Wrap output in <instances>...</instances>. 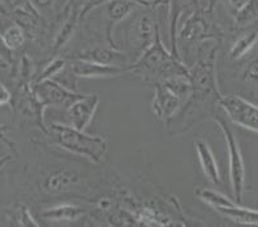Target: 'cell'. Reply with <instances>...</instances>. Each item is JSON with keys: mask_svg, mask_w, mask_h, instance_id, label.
Masks as SVG:
<instances>
[{"mask_svg": "<svg viewBox=\"0 0 258 227\" xmlns=\"http://www.w3.org/2000/svg\"><path fill=\"white\" fill-rule=\"evenodd\" d=\"M4 41L11 49H17L25 41V35L18 26H13L4 35Z\"/></svg>", "mask_w": 258, "mask_h": 227, "instance_id": "cb8c5ba5", "label": "cell"}, {"mask_svg": "<svg viewBox=\"0 0 258 227\" xmlns=\"http://www.w3.org/2000/svg\"><path fill=\"white\" fill-rule=\"evenodd\" d=\"M66 64H67V62H66L64 59H62V58H55V59L50 60L49 64L46 65L45 68L43 69V72H41V74H40L37 83L44 81V80L53 79L55 74H58L59 72H62L63 69H64Z\"/></svg>", "mask_w": 258, "mask_h": 227, "instance_id": "603a6c76", "label": "cell"}, {"mask_svg": "<svg viewBox=\"0 0 258 227\" xmlns=\"http://www.w3.org/2000/svg\"><path fill=\"white\" fill-rule=\"evenodd\" d=\"M216 212L221 213L226 218L233 219L236 223L243 224H258V210L250 208L241 207L240 204L231 205V207L217 208Z\"/></svg>", "mask_w": 258, "mask_h": 227, "instance_id": "ac0fdd59", "label": "cell"}, {"mask_svg": "<svg viewBox=\"0 0 258 227\" xmlns=\"http://www.w3.org/2000/svg\"><path fill=\"white\" fill-rule=\"evenodd\" d=\"M258 21V0H247L244 6L234 13L236 27H248Z\"/></svg>", "mask_w": 258, "mask_h": 227, "instance_id": "ffe728a7", "label": "cell"}, {"mask_svg": "<svg viewBox=\"0 0 258 227\" xmlns=\"http://www.w3.org/2000/svg\"><path fill=\"white\" fill-rule=\"evenodd\" d=\"M248 27V32L238 37L230 49V58L233 60L241 59L258 45V21Z\"/></svg>", "mask_w": 258, "mask_h": 227, "instance_id": "e0dca14e", "label": "cell"}, {"mask_svg": "<svg viewBox=\"0 0 258 227\" xmlns=\"http://www.w3.org/2000/svg\"><path fill=\"white\" fill-rule=\"evenodd\" d=\"M84 94L76 93L67 88L62 83L54 81L53 79L44 80L35 86V97L44 113L48 107H64L67 108L71 103L83 97Z\"/></svg>", "mask_w": 258, "mask_h": 227, "instance_id": "ba28073f", "label": "cell"}, {"mask_svg": "<svg viewBox=\"0 0 258 227\" xmlns=\"http://www.w3.org/2000/svg\"><path fill=\"white\" fill-rule=\"evenodd\" d=\"M197 196L201 199L202 202L206 203V204L210 205L213 209H217V208H225V207H231V205L239 204L235 200L230 199L229 196L224 195L222 193L217 190H213V189L208 188H198L196 191Z\"/></svg>", "mask_w": 258, "mask_h": 227, "instance_id": "d6986e66", "label": "cell"}, {"mask_svg": "<svg viewBox=\"0 0 258 227\" xmlns=\"http://www.w3.org/2000/svg\"><path fill=\"white\" fill-rule=\"evenodd\" d=\"M86 210L76 204H59L41 212V217L50 222H74L85 216Z\"/></svg>", "mask_w": 258, "mask_h": 227, "instance_id": "2e32d148", "label": "cell"}, {"mask_svg": "<svg viewBox=\"0 0 258 227\" xmlns=\"http://www.w3.org/2000/svg\"><path fill=\"white\" fill-rule=\"evenodd\" d=\"M186 11L189 13L177 26V48L181 43L194 45L206 41H219L221 39L222 31L213 21V0H197Z\"/></svg>", "mask_w": 258, "mask_h": 227, "instance_id": "3957f363", "label": "cell"}, {"mask_svg": "<svg viewBox=\"0 0 258 227\" xmlns=\"http://www.w3.org/2000/svg\"><path fill=\"white\" fill-rule=\"evenodd\" d=\"M79 175L71 170H58L44 179L41 188L46 194H60L79 184Z\"/></svg>", "mask_w": 258, "mask_h": 227, "instance_id": "5bb4252c", "label": "cell"}, {"mask_svg": "<svg viewBox=\"0 0 258 227\" xmlns=\"http://www.w3.org/2000/svg\"><path fill=\"white\" fill-rule=\"evenodd\" d=\"M74 59L90 60V62L100 63V64L119 65V67H128V55L118 48L111 45H98L83 50L74 57Z\"/></svg>", "mask_w": 258, "mask_h": 227, "instance_id": "7c38bea8", "label": "cell"}, {"mask_svg": "<svg viewBox=\"0 0 258 227\" xmlns=\"http://www.w3.org/2000/svg\"><path fill=\"white\" fill-rule=\"evenodd\" d=\"M241 79L244 80V83L250 84L255 89H258V53H255L244 63L243 69H241Z\"/></svg>", "mask_w": 258, "mask_h": 227, "instance_id": "7402d4cb", "label": "cell"}, {"mask_svg": "<svg viewBox=\"0 0 258 227\" xmlns=\"http://www.w3.org/2000/svg\"><path fill=\"white\" fill-rule=\"evenodd\" d=\"M128 72V67L100 64L90 60L72 59L71 73L80 79H108Z\"/></svg>", "mask_w": 258, "mask_h": 227, "instance_id": "8fae6325", "label": "cell"}, {"mask_svg": "<svg viewBox=\"0 0 258 227\" xmlns=\"http://www.w3.org/2000/svg\"><path fill=\"white\" fill-rule=\"evenodd\" d=\"M194 145H196L197 156H198L201 168L205 173V176L212 184L219 185L221 181V175H220L219 165H217V161H216V157L211 149L210 144L206 140L199 139L194 142Z\"/></svg>", "mask_w": 258, "mask_h": 227, "instance_id": "4fadbf2b", "label": "cell"}, {"mask_svg": "<svg viewBox=\"0 0 258 227\" xmlns=\"http://www.w3.org/2000/svg\"><path fill=\"white\" fill-rule=\"evenodd\" d=\"M219 107L230 121L243 128L258 133V105L240 95H221Z\"/></svg>", "mask_w": 258, "mask_h": 227, "instance_id": "52a82bcc", "label": "cell"}, {"mask_svg": "<svg viewBox=\"0 0 258 227\" xmlns=\"http://www.w3.org/2000/svg\"><path fill=\"white\" fill-rule=\"evenodd\" d=\"M49 132L60 148L94 163L102 162L108 152V142L102 136L89 135L67 123H51Z\"/></svg>", "mask_w": 258, "mask_h": 227, "instance_id": "277c9868", "label": "cell"}, {"mask_svg": "<svg viewBox=\"0 0 258 227\" xmlns=\"http://www.w3.org/2000/svg\"><path fill=\"white\" fill-rule=\"evenodd\" d=\"M197 0H168L170 9H168V23H170V41H171V53L176 57L180 58L177 41H176V34H177V26L181 18V15L187 8L193 6ZM181 59V58H180Z\"/></svg>", "mask_w": 258, "mask_h": 227, "instance_id": "9a60e30c", "label": "cell"}, {"mask_svg": "<svg viewBox=\"0 0 258 227\" xmlns=\"http://www.w3.org/2000/svg\"><path fill=\"white\" fill-rule=\"evenodd\" d=\"M128 72L142 76L148 83H162L176 74H187L189 68L180 58L163 45L161 31H157L154 41L128 65Z\"/></svg>", "mask_w": 258, "mask_h": 227, "instance_id": "7a4b0ae2", "label": "cell"}, {"mask_svg": "<svg viewBox=\"0 0 258 227\" xmlns=\"http://www.w3.org/2000/svg\"><path fill=\"white\" fill-rule=\"evenodd\" d=\"M217 50V45H213L207 54L202 55L196 64L189 68L193 86L191 93L179 112L166 121L171 136H181L206 118L215 116L216 105H219L222 95L216 73Z\"/></svg>", "mask_w": 258, "mask_h": 227, "instance_id": "6da1fadb", "label": "cell"}, {"mask_svg": "<svg viewBox=\"0 0 258 227\" xmlns=\"http://www.w3.org/2000/svg\"><path fill=\"white\" fill-rule=\"evenodd\" d=\"M156 11V7L140 6L121 22L125 25L123 37L126 45L128 50L137 54V58L154 41L159 29L157 25Z\"/></svg>", "mask_w": 258, "mask_h": 227, "instance_id": "5b68a950", "label": "cell"}, {"mask_svg": "<svg viewBox=\"0 0 258 227\" xmlns=\"http://www.w3.org/2000/svg\"><path fill=\"white\" fill-rule=\"evenodd\" d=\"M213 118L224 133L225 144H226L227 154H229V177L234 200L241 204L244 191H245V165H244L243 156H241L240 148H239L238 139H236L233 128L227 125V122L222 117L213 116Z\"/></svg>", "mask_w": 258, "mask_h": 227, "instance_id": "8992f818", "label": "cell"}, {"mask_svg": "<svg viewBox=\"0 0 258 227\" xmlns=\"http://www.w3.org/2000/svg\"><path fill=\"white\" fill-rule=\"evenodd\" d=\"M100 98L97 94H84L67 107V125L85 131L90 126L99 107Z\"/></svg>", "mask_w": 258, "mask_h": 227, "instance_id": "9c48e42d", "label": "cell"}, {"mask_svg": "<svg viewBox=\"0 0 258 227\" xmlns=\"http://www.w3.org/2000/svg\"><path fill=\"white\" fill-rule=\"evenodd\" d=\"M226 2H227V4H229L230 9H231L234 13H236V12H238L239 9L244 6V3H245L247 0H226Z\"/></svg>", "mask_w": 258, "mask_h": 227, "instance_id": "4316f807", "label": "cell"}, {"mask_svg": "<svg viewBox=\"0 0 258 227\" xmlns=\"http://www.w3.org/2000/svg\"><path fill=\"white\" fill-rule=\"evenodd\" d=\"M81 9L75 8L74 12L70 15V17L64 21L62 29H60L57 37L54 40V49L62 48L64 44L69 43V40L71 39V36L74 35V31L75 29H76L77 23H79L80 18H81Z\"/></svg>", "mask_w": 258, "mask_h": 227, "instance_id": "44dd1931", "label": "cell"}, {"mask_svg": "<svg viewBox=\"0 0 258 227\" xmlns=\"http://www.w3.org/2000/svg\"><path fill=\"white\" fill-rule=\"evenodd\" d=\"M185 100L175 94L165 84H154V95L152 99V112L161 121H168L181 108Z\"/></svg>", "mask_w": 258, "mask_h": 227, "instance_id": "30bf717a", "label": "cell"}, {"mask_svg": "<svg viewBox=\"0 0 258 227\" xmlns=\"http://www.w3.org/2000/svg\"><path fill=\"white\" fill-rule=\"evenodd\" d=\"M11 100V93L7 90L6 86L0 84V104H6Z\"/></svg>", "mask_w": 258, "mask_h": 227, "instance_id": "484cf974", "label": "cell"}, {"mask_svg": "<svg viewBox=\"0 0 258 227\" xmlns=\"http://www.w3.org/2000/svg\"><path fill=\"white\" fill-rule=\"evenodd\" d=\"M35 8L39 12H41L43 15L45 13H50L54 9V6L57 3V0H31Z\"/></svg>", "mask_w": 258, "mask_h": 227, "instance_id": "d4e9b609", "label": "cell"}]
</instances>
